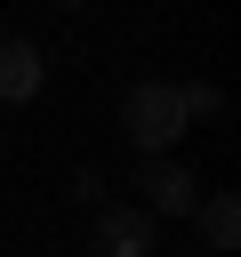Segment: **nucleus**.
<instances>
[{
  "label": "nucleus",
  "mask_w": 241,
  "mask_h": 257,
  "mask_svg": "<svg viewBox=\"0 0 241 257\" xmlns=\"http://www.w3.org/2000/svg\"><path fill=\"white\" fill-rule=\"evenodd\" d=\"M120 128H129V145L137 153H169L193 120H185V88L177 80H129V96H120Z\"/></svg>",
  "instance_id": "f257e3e1"
},
{
  "label": "nucleus",
  "mask_w": 241,
  "mask_h": 257,
  "mask_svg": "<svg viewBox=\"0 0 241 257\" xmlns=\"http://www.w3.org/2000/svg\"><path fill=\"white\" fill-rule=\"evenodd\" d=\"M137 201H145L153 217H193L201 185H193V169H185L177 153H145V169H137Z\"/></svg>",
  "instance_id": "f03ea898"
},
{
  "label": "nucleus",
  "mask_w": 241,
  "mask_h": 257,
  "mask_svg": "<svg viewBox=\"0 0 241 257\" xmlns=\"http://www.w3.org/2000/svg\"><path fill=\"white\" fill-rule=\"evenodd\" d=\"M40 80H48V56L32 40H16V32H0V104H32Z\"/></svg>",
  "instance_id": "7ed1b4c3"
},
{
  "label": "nucleus",
  "mask_w": 241,
  "mask_h": 257,
  "mask_svg": "<svg viewBox=\"0 0 241 257\" xmlns=\"http://www.w3.org/2000/svg\"><path fill=\"white\" fill-rule=\"evenodd\" d=\"M161 233H153V209H137V201H120V209H104L96 217V249L104 257H145Z\"/></svg>",
  "instance_id": "20e7f679"
},
{
  "label": "nucleus",
  "mask_w": 241,
  "mask_h": 257,
  "mask_svg": "<svg viewBox=\"0 0 241 257\" xmlns=\"http://www.w3.org/2000/svg\"><path fill=\"white\" fill-rule=\"evenodd\" d=\"M193 217H201V241H209V249H233V241H241V209H233V193H201Z\"/></svg>",
  "instance_id": "39448f33"
},
{
  "label": "nucleus",
  "mask_w": 241,
  "mask_h": 257,
  "mask_svg": "<svg viewBox=\"0 0 241 257\" xmlns=\"http://www.w3.org/2000/svg\"><path fill=\"white\" fill-rule=\"evenodd\" d=\"M185 88V120H217L225 112V88H209V80H177Z\"/></svg>",
  "instance_id": "423d86ee"
},
{
  "label": "nucleus",
  "mask_w": 241,
  "mask_h": 257,
  "mask_svg": "<svg viewBox=\"0 0 241 257\" xmlns=\"http://www.w3.org/2000/svg\"><path fill=\"white\" fill-rule=\"evenodd\" d=\"M56 8H88V0H56Z\"/></svg>",
  "instance_id": "0eeeda50"
},
{
  "label": "nucleus",
  "mask_w": 241,
  "mask_h": 257,
  "mask_svg": "<svg viewBox=\"0 0 241 257\" xmlns=\"http://www.w3.org/2000/svg\"><path fill=\"white\" fill-rule=\"evenodd\" d=\"M0 153H8V128H0Z\"/></svg>",
  "instance_id": "6e6552de"
}]
</instances>
